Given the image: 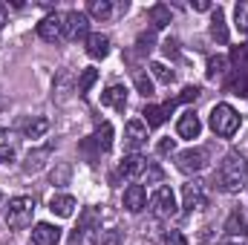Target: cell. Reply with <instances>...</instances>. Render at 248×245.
Returning a JSON list of instances; mask_svg holds the SVG:
<instances>
[{
	"mask_svg": "<svg viewBox=\"0 0 248 245\" xmlns=\"http://www.w3.org/2000/svg\"><path fill=\"white\" fill-rule=\"evenodd\" d=\"M214 182L219 184L225 193H237L248 184V162L240 153H228L222 162H219V170L214 176Z\"/></svg>",
	"mask_w": 248,
	"mask_h": 245,
	"instance_id": "obj_1",
	"label": "cell"
},
{
	"mask_svg": "<svg viewBox=\"0 0 248 245\" xmlns=\"http://www.w3.org/2000/svg\"><path fill=\"white\" fill-rule=\"evenodd\" d=\"M98 231H101V216L95 208H87L78 219V228L69 234V245H98Z\"/></svg>",
	"mask_w": 248,
	"mask_h": 245,
	"instance_id": "obj_2",
	"label": "cell"
},
{
	"mask_svg": "<svg viewBox=\"0 0 248 245\" xmlns=\"http://www.w3.org/2000/svg\"><path fill=\"white\" fill-rule=\"evenodd\" d=\"M35 219V199L32 196H15L9 199V208H6V225L15 228V231H23L29 228Z\"/></svg>",
	"mask_w": 248,
	"mask_h": 245,
	"instance_id": "obj_3",
	"label": "cell"
},
{
	"mask_svg": "<svg viewBox=\"0 0 248 245\" xmlns=\"http://www.w3.org/2000/svg\"><path fill=\"white\" fill-rule=\"evenodd\" d=\"M211 130L217 133V136H222V138H231L237 130H240V116H237V110L231 107V104H217L214 110H211Z\"/></svg>",
	"mask_w": 248,
	"mask_h": 245,
	"instance_id": "obj_4",
	"label": "cell"
},
{
	"mask_svg": "<svg viewBox=\"0 0 248 245\" xmlns=\"http://www.w3.org/2000/svg\"><path fill=\"white\" fill-rule=\"evenodd\" d=\"M150 211H153L159 219L176 216V196H173V190H170L168 184H162V187L150 196Z\"/></svg>",
	"mask_w": 248,
	"mask_h": 245,
	"instance_id": "obj_5",
	"label": "cell"
},
{
	"mask_svg": "<svg viewBox=\"0 0 248 245\" xmlns=\"http://www.w3.org/2000/svg\"><path fill=\"white\" fill-rule=\"evenodd\" d=\"M176 165L182 173H199L208 168V150L205 147H187L176 156Z\"/></svg>",
	"mask_w": 248,
	"mask_h": 245,
	"instance_id": "obj_6",
	"label": "cell"
},
{
	"mask_svg": "<svg viewBox=\"0 0 248 245\" xmlns=\"http://www.w3.org/2000/svg\"><path fill=\"white\" fill-rule=\"evenodd\" d=\"M87 29H90V17L84 12H66L63 15V38L66 41L87 38Z\"/></svg>",
	"mask_w": 248,
	"mask_h": 245,
	"instance_id": "obj_7",
	"label": "cell"
},
{
	"mask_svg": "<svg viewBox=\"0 0 248 245\" xmlns=\"http://www.w3.org/2000/svg\"><path fill=\"white\" fill-rule=\"evenodd\" d=\"M38 38H41V41H46V44L61 41V38H63V15H61V12L46 15V17L38 23Z\"/></svg>",
	"mask_w": 248,
	"mask_h": 245,
	"instance_id": "obj_8",
	"label": "cell"
},
{
	"mask_svg": "<svg viewBox=\"0 0 248 245\" xmlns=\"http://www.w3.org/2000/svg\"><path fill=\"white\" fill-rule=\"evenodd\" d=\"M147 144V124L139 122V119H133V122H127V127H124V147L127 150H141Z\"/></svg>",
	"mask_w": 248,
	"mask_h": 245,
	"instance_id": "obj_9",
	"label": "cell"
},
{
	"mask_svg": "<svg viewBox=\"0 0 248 245\" xmlns=\"http://www.w3.org/2000/svg\"><path fill=\"white\" fill-rule=\"evenodd\" d=\"M205 190H202V182H187L185 187H182V208L185 211H202L205 208Z\"/></svg>",
	"mask_w": 248,
	"mask_h": 245,
	"instance_id": "obj_10",
	"label": "cell"
},
{
	"mask_svg": "<svg viewBox=\"0 0 248 245\" xmlns=\"http://www.w3.org/2000/svg\"><path fill=\"white\" fill-rule=\"evenodd\" d=\"M124 208H127L130 214H141V211L147 208V190H144L141 184H130V187L124 190Z\"/></svg>",
	"mask_w": 248,
	"mask_h": 245,
	"instance_id": "obj_11",
	"label": "cell"
},
{
	"mask_svg": "<svg viewBox=\"0 0 248 245\" xmlns=\"http://www.w3.org/2000/svg\"><path fill=\"white\" fill-rule=\"evenodd\" d=\"M61 240V228L58 225H49V222H38L32 228V243L35 245H58Z\"/></svg>",
	"mask_w": 248,
	"mask_h": 245,
	"instance_id": "obj_12",
	"label": "cell"
},
{
	"mask_svg": "<svg viewBox=\"0 0 248 245\" xmlns=\"http://www.w3.org/2000/svg\"><path fill=\"white\" fill-rule=\"evenodd\" d=\"M176 133H179L182 138H196V136L202 133V122H199V116H196L193 110H185V113L179 116V122H176Z\"/></svg>",
	"mask_w": 248,
	"mask_h": 245,
	"instance_id": "obj_13",
	"label": "cell"
},
{
	"mask_svg": "<svg viewBox=\"0 0 248 245\" xmlns=\"http://www.w3.org/2000/svg\"><path fill=\"white\" fill-rule=\"evenodd\" d=\"M101 104H104V107H113V110H119V113H124V110H127V87H122V84L107 87L104 95H101Z\"/></svg>",
	"mask_w": 248,
	"mask_h": 245,
	"instance_id": "obj_14",
	"label": "cell"
},
{
	"mask_svg": "<svg viewBox=\"0 0 248 245\" xmlns=\"http://www.w3.org/2000/svg\"><path fill=\"white\" fill-rule=\"evenodd\" d=\"M147 170V159L141 156V153H133V156H124L122 165H119V173L127 176V179H136V176H141Z\"/></svg>",
	"mask_w": 248,
	"mask_h": 245,
	"instance_id": "obj_15",
	"label": "cell"
},
{
	"mask_svg": "<svg viewBox=\"0 0 248 245\" xmlns=\"http://www.w3.org/2000/svg\"><path fill=\"white\" fill-rule=\"evenodd\" d=\"M211 38L217 44H228V26H225V9H211Z\"/></svg>",
	"mask_w": 248,
	"mask_h": 245,
	"instance_id": "obj_16",
	"label": "cell"
},
{
	"mask_svg": "<svg viewBox=\"0 0 248 245\" xmlns=\"http://www.w3.org/2000/svg\"><path fill=\"white\" fill-rule=\"evenodd\" d=\"M107 52H110V38L101 32H90L87 35V55L98 61V58H107Z\"/></svg>",
	"mask_w": 248,
	"mask_h": 245,
	"instance_id": "obj_17",
	"label": "cell"
},
{
	"mask_svg": "<svg viewBox=\"0 0 248 245\" xmlns=\"http://www.w3.org/2000/svg\"><path fill=\"white\" fill-rule=\"evenodd\" d=\"M75 208H78V202H75V196H69V193H55L52 199H49V211L55 214V216H72L75 214Z\"/></svg>",
	"mask_w": 248,
	"mask_h": 245,
	"instance_id": "obj_18",
	"label": "cell"
},
{
	"mask_svg": "<svg viewBox=\"0 0 248 245\" xmlns=\"http://www.w3.org/2000/svg\"><path fill=\"white\" fill-rule=\"evenodd\" d=\"M173 107H176L173 101H168L165 107H153V104H147V107H144V113H141V116H144V124H147V127H162L165 119L173 113Z\"/></svg>",
	"mask_w": 248,
	"mask_h": 245,
	"instance_id": "obj_19",
	"label": "cell"
},
{
	"mask_svg": "<svg viewBox=\"0 0 248 245\" xmlns=\"http://www.w3.org/2000/svg\"><path fill=\"white\" fill-rule=\"evenodd\" d=\"M49 153H52V144H46V147H38V150H32V153L26 156V162H23V170H26V173H38V170L44 168V162L49 159Z\"/></svg>",
	"mask_w": 248,
	"mask_h": 245,
	"instance_id": "obj_20",
	"label": "cell"
},
{
	"mask_svg": "<svg viewBox=\"0 0 248 245\" xmlns=\"http://www.w3.org/2000/svg\"><path fill=\"white\" fill-rule=\"evenodd\" d=\"M93 141H95L98 153H107V150L113 147V127H110V122H101V124H98V130H95Z\"/></svg>",
	"mask_w": 248,
	"mask_h": 245,
	"instance_id": "obj_21",
	"label": "cell"
},
{
	"mask_svg": "<svg viewBox=\"0 0 248 245\" xmlns=\"http://www.w3.org/2000/svg\"><path fill=\"white\" fill-rule=\"evenodd\" d=\"M147 17H150L153 29H165V26L170 23V9H168L165 3H156V6L147 9Z\"/></svg>",
	"mask_w": 248,
	"mask_h": 245,
	"instance_id": "obj_22",
	"label": "cell"
},
{
	"mask_svg": "<svg viewBox=\"0 0 248 245\" xmlns=\"http://www.w3.org/2000/svg\"><path fill=\"white\" fill-rule=\"evenodd\" d=\"M46 130H49V119H44V116H35V119H29L23 124V136L26 138H41Z\"/></svg>",
	"mask_w": 248,
	"mask_h": 245,
	"instance_id": "obj_23",
	"label": "cell"
},
{
	"mask_svg": "<svg viewBox=\"0 0 248 245\" xmlns=\"http://www.w3.org/2000/svg\"><path fill=\"white\" fill-rule=\"evenodd\" d=\"M9 159H15V136L0 127V165Z\"/></svg>",
	"mask_w": 248,
	"mask_h": 245,
	"instance_id": "obj_24",
	"label": "cell"
},
{
	"mask_svg": "<svg viewBox=\"0 0 248 245\" xmlns=\"http://www.w3.org/2000/svg\"><path fill=\"white\" fill-rule=\"evenodd\" d=\"M225 72H228V58H225V55H214V58H208V78H211V81L222 78Z\"/></svg>",
	"mask_w": 248,
	"mask_h": 245,
	"instance_id": "obj_25",
	"label": "cell"
},
{
	"mask_svg": "<svg viewBox=\"0 0 248 245\" xmlns=\"http://www.w3.org/2000/svg\"><path fill=\"white\" fill-rule=\"evenodd\" d=\"M90 15L98 20H107L113 15V3L110 0H90Z\"/></svg>",
	"mask_w": 248,
	"mask_h": 245,
	"instance_id": "obj_26",
	"label": "cell"
},
{
	"mask_svg": "<svg viewBox=\"0 0 248 245\" xmlns=\"http://www.w3.org/2000/svg\"><path fill=\"white\" fill-rule=\"evenodd\" d=\"M95 81H98V69H84L81 78H78V95H87Z\"/></svg>",
	"mask_w": 248,
	"mask_h": 245,
	"instance_id": "obj_27",
	"label": "cell"
},
{
	"mask_svg": "<svg viewBox=\"0 0 248 245\" xmlns=\"http://www.w3.org/2000/svg\"><path fill=\"white\" fill-rule=\"evenodd\" d=\"M133 81H136V90H139V95H144V98H153V92H156V90H153V81H150L144 72H136V78H133Z\"/></svg>",
	"mask_w": 248,
	"mask_h": 245,
	"instance_id": "obj_28",
	"label": "cell"
},
{
	"mask_svg": "<svg viewBox=\"0 0 248 245\" xmlns=\"http://www.w3.org/2000/svg\"><path fill=\"white\" fill-rule=\"evenodd\" d=\"M150 72H153V78L162 81V84H170V81H173V69H168L165 63H159V61L150 63Z\"/></svg>",
	"mask_w": 248,
	"mask_h": 245,
	"instance_id": "obj_29",
	"label": "cell"
},
{
	"mask_svg": "<svg viewBox=\"0 0 248 245\" xmlns=\"http://www.w3.org/2000/svg\"><path fill=\"white\" fill-rule=\"evenodd\" d=\"M234 15H237V29L248 35V0H240V3H237Z\"/></svg>",
	"mask_w": 248,
	"mask_h": 245,
	"instance_id": "obj_30",
	"label": "cell"
},
{
	"mask_svg": "<svg viewBox=\"0 0 248 245\" xmlns=\"http://www.w3.org/2000/svg\"><path fill=\"white\" fill-rule=\"evenodd\" d=\"M69 176H72V168L66 165V162H61L52 173H49V179H52V184H66L69 182Z\"/></svg>",
	"mask_w": 248,
	"mask_h": 245,
	"instance_id": "obj_31",
	"label": "cell"
},
{
	"mask_svg": "<svg viewBox=\"0 0 248 245\" xmlns=\"http://www.w3.org/2000/svg\"><path fill=\"white\" fill-rule=\"evenodd\" d=\"M240 231H243V214L234 211V214L228 216V222H225V234H240Z\"/></svg>",
	"mask_w": 248,
	"mask_h": 245,
	"instance_id": "obj_32",
	"label": "cell"
},
{
	"mask_svg": "<svg viewBox=\"0 0 248 245\" xmlns=\"http://www.w3.org/2000/svg\"><path fill=\"white\" fill-rule=\"evenodd\" d=\"M153 44H156V35H153V32H141V35H139V41H136L139 52H150V49H153Z\"/></svg>",
	"mask_w": 248,
	"mask_h": 245,
	"instance_id": "obj_33",
	"label": "cell"
},
{
	"mask_svg": "<svg viewBox=\"0 0 248 245\" xmlns=\"http://www.w3.org/2000/svg\"><path fill=\"white\" fill-rule=\"evenodd\" d=\"M199 98V87H185L179 98H173V104H182V101H196Z\"/></svg>",
	"mask_w": 248,
	"mask_h": 245,
	"instance_id": "obj_34",
	"label": "cell"
},
{
	"mask_svg": "<svg viewBox=\"0 0 248 245\" xmlns=\"http://www.w3.org/2000/svg\"><path fill=\"white\" fill-rule=\"evenodd\" d=\"M165 245H187V240L182 231H168L165 234Z\"/></svg>",
	"mask_w": 248,
	"mask_h": 245,
	"instance_id": "obj_35",
	"label": "cell"
},
{
	"mask_svg": "<svg viewBox=\"0 0 248 245\" xmlns=\"http://www.w3.org/2000/svg\"><path fill=\"white\" fill-rule=\"evenodd\" d=\"M122 240H124L122 231H107V234L101 237V245H122Z\"/></svg>",
	"mask_w": 248,
	"mask_h": 245,
	"instance_id": "obj_36",
	"label": "cell"
},
{
	"mask_svg": "<svg viewBox=\"0 0 248 245\" xmlns=\"http://www.w3.org/2000/svg\"><path fill=\"white\" fill-rule=\"evenodd\" d=\"M144 179H147V182H162L165 173H162L159 168H147V170H144Z\"/></svg>",
	"mask_w": 248,
	"mask_h": 245,
	"instance_id": "obj_37",
	"label": "cell"
},
{
	"mask_svg": "<svg viewBox=\"0 0 248 245\" xmlns=\"http://www.w3.org/2000/svg\"><path fill=\"white\" fill-rule=\"evenodd\" d=\"M173 147H176V141H173V138H162V141H159V153H162V156L173 153Z\"/></svg>",
	"mask_w": 248,
	"mask_h": 245,
	"instance_id": "obj_38",
	"label": "cell"
},
{
	"mask_svg": "<svg viewBox=\"0 0 248 245\" xmlns=\"http://www.w3.org/2000/svg\"><path fill=\"white\" fill-rule=\"evenodd\" d=\"M162 46H165V52H168V55H176V52H179V49H176V46H179V44H176V38H168Z\"/></svg>",
	"mask_w": 248,
	"mask_h": 245,
	"instance_id": "obj_39",
	"label": "cell"
},
{
	"mask_svg": "<svg viewBox=\"0 0 248 245\" xmlns=\"http://www.w3.org/2000/svg\"><path fill=\"white\" fill-rule=\"evenodd\" d=\"M193 9H196V12H208L211 3H208V0H193Z\"/></svg>",
	"mask_w": 248,
	"mask_h": 245,
	"instance_id": "obj_40",
	"label": "cell"
},
{
	"mask_svg": "<svg viewBox=\"0 0 248 245\" xmlns=\"http://www.w3.org/2000/svg\"><path fill=\"white\" fill-rule=\"evenodd\" d=\"M6 17H9V12H6V6H3V3H0V29H3V26H6Z\"/></svg>",
	"mask_w": 248,
	"mask_h": 245,
	"instance_id": "obj_41",
	"label": "cell"
},
{
	"mask_svg": "<svg viewBox=\"0 0 248 245\" xmlns=\"http://www.w3.org/2000/svg\"><path fill=\"white\" fill-rule=\"evenodd\" d=\"M225 245H240V243H225Z\"/></svg>",
	"mask_w": 248,
	"mask_h": 245,
	"instance_id": "obj_42",
	"label": "cell"
}]
</instances>
